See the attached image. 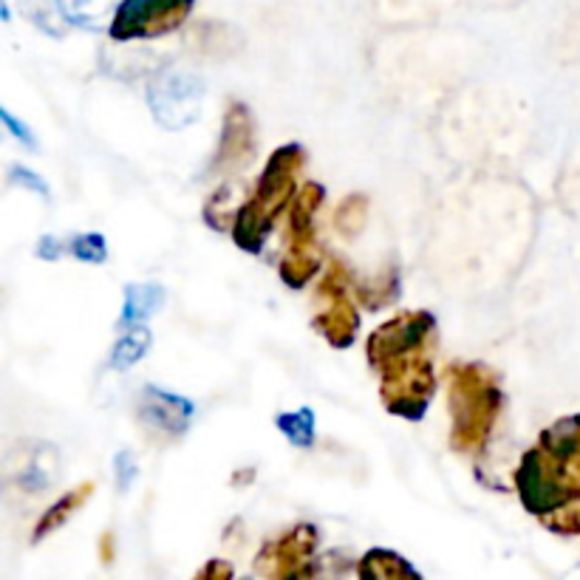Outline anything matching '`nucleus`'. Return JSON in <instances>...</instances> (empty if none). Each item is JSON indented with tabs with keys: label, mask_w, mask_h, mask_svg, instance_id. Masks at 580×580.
<instances>
[{
	"label": "nucleus",
	"mask_w": 580,
	"mask_h": 580,
	"mask_svg": "<svg viewBox=\"0 0 580 580\" xmlns=\"http://www.w3.org/2000/svg\"><path fill=\"white\" fill-rule=\"evenodd\" d=\"M437 317L422 309L403 312L376 326L366 340L371 369L380 374V399L385 410L419 422L437 394L433 374Z\"/></svg>",
	"instance_id": "nucleus-1"
},
{
	"label": "nucleus",
	"mask_w": 580,
	"mask_h": 580,
	"mask_svg": "<svg viewBox=\"0 0 580 580\" xmlns=\"http://www.w3.org/2000/svg\"><path fill=\"white\" fill-rule=\"evenodd\" d=\"M515 492L538 521L580 499V414L541 430L515 471Z\"/></svg>",
	"instance_id": "nucleus-2"
},
{
	"label": "nucleus",
	"mask_w": 580,
	"mask_h": 580,
	"mask_svg": "<svg viewBox=\"0 0 580 580\" xmlns=\"http://www.w3.org/2000/svg\"><path fill=\"white\" fill-rule=\"evenodd\" d=\"M444 376L451 410V448L464 456H482L504 405L499 374L487 369L485 362H453Z\"/></svg>",
	"instance_id": "nucleus-3"
},
{
	"label": "nucleus",
	"mask_w": 580,
	"mask_h": 580,
	"mask_svg": "<svg viewBox=\"0 0 580 580\" xmlns=\"http://www.w3.org/2000/svg\"><path fill=\"white\" fill-rule=\"evenodd\" d=\"M303 164H306V151L294 142L283 144L269 156L253 196L232 216V241L239 250L250 255H258L264 250L275 221L283 216L287 207H292L294 196L301 190L298 176H301Z\"/></svg>",
	"instance_id": "nucleus-4"
},
{
	"label": "nucleus",
	"mask_w": 580,
	"mask_h": 580,
	"mask_svg": "<svg viewBox=\"0 0 580 580\" xmlns=\"http://www.w3.org/2000/svg\"><path fill=\"white\" fill-rule=\"evenodd\" d=\"M351 272L343 260H328L326 272L317 283V298L323 301V309L314 317V328L326 337L328 346L348 348L357 340L360 332V314H357L355 301H351Z\"/></svg>",
	"instance_id": "nucleus-5"
},
{
	"label": "nucleus",
	"mask_w": 580,
	"mask_h": 580,
	"mask_svg": "<svg viewBox=\"0 0 580 580\" xmlns=\"http://www.w3.org/2000/svg\"><path fill=\"white\" fill-rule=\"evenodd\" d=\"M193 3L196 0H123L111 21V37L128 43L171 35L190 18Z\"/></svg>",
	"instance_id": "nucleus-6"
},
{
	"label": "nucleus",
	"mask_w": 580,
	"mask_h": 580,
	"mask_svg": "<svg viewBox=\"0 0 580 580\" xmlns=\"http://www.w3.org/2000/svg\"><path fill=\"white\" fill-rule=\"evenodd\" d=\"M321 544V533L312 524H298L280 535V538L267 541L260 546L255 569L264 578L289 580V578H312L314 575V553Z\"/></svg>",
	"instance_id": "nucleus-7"
},
{
	"label": "nucleus",
	"mask_w": 580,
	"mask_h": 580,
	"mask_svg": "<svg viewBox=\"0 0 580 580\" xmlns=\"http://www.w3.org/2000/svg\"><path fill=\"white\" fill-rule=\"evenodd\" d=\"M207 89L205 82L187 71H164L162 77L151 82L148 91V105L153 111V119L167 130L187 128L201 111Z\"/></svg>",
	"instance_id": "nucleus-8"
},
{
	"label": "nucleus",
	"mask_w": 580,
	"mask_h": 580,
	"mask_svg": "<svg viewBox=\"0 0 580 580\" xmlns=\"http://www.w3.org/2000/svg\"><path fill=\"white\" fill-rule=\"evenodd\" d=\"M255 144H258V130H255L253 111L241 100H232L224 111L219 148H216V156H212L207 173L210 176H230V173L241 171L246 162H253Z\"/></svg>",
	"instance_id": "nucleus-9"
},
{
	"label": "nucleus",
	"mask_w": 580,
	"mask_h": 580,
	"mask_svg": "<svg viewBox=\"0 0 580 580\" xmlns=\"http://www.w3.org/2000/svg\"><path fill=\"white\" fill-rule=\"evenodd\" d=\"M287 253L280 258V280L289 289H303L309 280L321 272V255H317V239L314 230H289Z\"/></svg>",
	"instance_id": "nucleus-10"
},
{
	"label": "nucleus",
	"mask_w": 580,
	"mask_h": 580,
	"mask_svg": "<svg viewBox=\"0 0 580 580\" xmlns=\"http://www.w3.org/2000/svg\"><path fill=\"white\" fill-rule=\"evenodd\" d=\"M139 414L151 428H156L159 433H167V437H182L190 425L193 417V405L187 403L185 396L167 394V391L159 388H144L142 405H139Z\"/></svg>",
	"instance_id": "nucleus-11"
},
{
	"label": "nucleus",
	"mask_w": 580,
	"mask_h": 580,
	"mask_svg": "<svg viewBox=\"0 0 580 580\" xmlns=\"http://www.w3.org/2000/svg\"><path fill=\"white\" fill-rule=\"evenodd\" d=\"M91 496H94V482H82V485H77L74 490L62 492L60 499L48 507V510L40 515V521H37L35 541L48 538L55 530H60V526L66 524L80 507H85V501H89Z\"/></svg>",
	"instance_id": "nucleus-12"
},
{
	"label": "nucleus",
	"mask_w": 580,
	"mask_h": 580,
	"mask_svg": "<svg viewBox=\"0 0 580 580\" xmlns=\"http://www.w3.org/2000/svg\"><path fill=\"white\" fill-rule=\"evenodd\" d=\"M164 301L162 287L156 283H139V287H128L125 289V306H123V317H119V328H134V326H144L151 321L153 314L159 312Z\"/></svg>",
	"instance_id": "nucleus-13"
},
{
	"label": "nucleus",
	"mask_w": 580,
	"mask_h": 580,
	"mask_svg": "<svg viewBox=\"0 0 580 580\" xmlns=\"http://www.w3.org/2000/svg\"><path fill=\"white\" fill-rule=\"evenodd\" d=\"M357 572L360 578H371V580H399V578H419V572L410 567L408 560L403 555L391 553V549H369L362 555V560L357 564Z\"/></svg>",
	"instance_id": "nucleus-14"
},
{
	"label": "nucleus",
	"mask_w": 580,
	"mask_h": 580,
	"mask_svg": "<svg viewBox=\"0 0 580 580\" xmlns=\"http://www.w3.org/2000/svg\"><path fill=\"white\" fill-rule=\"evenodd\" d=\"M396 294H399V269L396 267L383 269L374 280L357 283V301L369 312H380L383 306L394 303Z\"/></svg>",
	"instance_id": "nucleus-15"
},
{
	"label": "nucleus",
	"mask_w": 580,
	"mask_h": 580,
	"mask_svg": "<svg viewBox=\"0 0 580 580\" xmlns=\"http://www.w3.org/2000/svg\"><path fill=\"white\" fill-rule=\"evenodd\" d=\"M366 219H369V196L362 193L346 196L335 210V227L346 239H357L366 227Z\"/></svg>",
	"instance_id": "nucleus-16"
},
{
	"label": "nucleus",
	"mask_w": 580,
	"mask_h": 580,
	"mask_svg": "<svg viewBox=\"0 0 580 580\" xmlns=\"http://www.w3.org/2000/svg\"><path fill=\"white\" fill-rule=\"evenodd\" d=\"M148 348H151V332L144 326H134L119 337V343L114 346V355H111V362H114V369H130V366H137L148 355Z\"/></svg>",
	"instance_id": "nucleus-17"
},
{
	"label": "nucleus",
	"mask_w": 580,
	"mask_h": 580,
	"mask_svg": "<svg viewBox=\"0 0 580 580\" xmlns=\"http://www.w3.org/2000/svg\"><path fill=\"white\" fill-rule=\"evenodd\" d=\"M278 430L298 448H312L314 444V414L309 408L289 410V414H278L275 419Z\"/></svg>",
	"instance_id": "nucleus-18"
},
{
	"label": "nucleus",
	"mask_w": 580,
	"mask_h": 580,
	"mask_svg": "<svg viewBox=\"0 0 580 580\" xmlns=\"http://www.w3.org/2000/svg\"><path fill=\"white\" fill-rule=\"evenodd\" d=\"M66 253L74 255L82 264H103L108 258V246H105V239L100 232H82L66 244Z\"/></svg>",
	"instance_id": "nucleus-19"
},
{
	"label": "nucleus",
	"mask_w": 580,
	"mask_h": 580,
	"mask_svg": "<svg viewBox=\"0 0 580 580\" xmlns=\"http://www.w3.org/2000/svg\"><path fill=\"white\" fill-rule=\"evenodd\" d=\"M546 530H553L555 535H580V499L572 504L560 507V510L549 512L546 519H541Z\"/></svg>",
	"instance_id": "nucleus-20"
},
{
	"label": "nucleus",
	"mask_w": 580,
	"mask_h": 580,
	"mask_svg": "<svg viewBox=\"0 0 580 580\" xmlns=\"http://www.w3.org/2000/svg\"><path fill=\"white\" fill-rule=\"evenodd\" d=\"M114 473H116V485H119V490H128L130 482L137 478V459H134V453L123 451L119 456L114 459Z\"/></svg>",
	"instance_id": "nucleus-21"
},
{
	"label": "nucleus",
	"mask_w": 580,
	"mask_h": 580,
	"mask_svg": "<svg viewBox=\"0 0 580 580\" xmlns=\"http://www.w3.org/2000/svg\"><path fill=\"white\" fill-rule=\"evenodd\" d=\"M105 0H60L66 18L77 23H89V9H100Z\"/></svg>",
	"instance_id": "nucleus-22"
},
{
	"label": "nucleus",
	"mask_w": 580,
	"mask_h": 580,
	"mask_svg": "<svg viewBox=\"0 0 580 580\" xmlns=\"http://www.w3.org/2000/svg\"><path fill=\"white\" fill-rule=\"evenodd\" d=\"M196 578H205V580H227L232 578V567L227 564V560H210L201 572L196 575Z\"/></svg>",
	"instance_id": "nucleus-23"
},
{
	"label": "nucleus",
	"mask_w": 580,
	"mask_h": 580,
	"mask_svg": "<svg viewBox=\"0 0 580 580\" xmlns=\"http://www.w3.org/2000/svg\"><path fill=\"white\" fill-rule=\"evenodd\" d=\"M62 253H66V244H60L55 235H46V239H40V246H37V255H40V258L57 260Z\"/></svg>",
	"instance_id": "nucleus-24"
},
{
	"label": "nucleus",
	"mask_w": 580,
	"mask_h": 580,
	"mask_svg": "<svg viewBox=\"0 0 580 580\" xmlns=\"http://www.w3.org/2000/svg\"><path fill=\"white\" fill-rule=\"evenodd\" d=\"M3 119H7V125H9V128H12V134H14V137L21 139V142H26L28 148H35V137H32V134H28V128H26V125H21V123H18V119H14V116L9 114V111H3Z\"/></svg>",
	"instance_id": "nucleus-25"
},
{
	"label": "nucleus",
	"mask_w": 580,
	"mask_h": 580,
	"mask_svg": "<svg viewBox=\"0 0 580 580\" xmlns=\"http://www.w3.org/2000/svg\"><path fill=\"white\" fill-rule=\"evenodd\" d=\"M12 176L18 178V182H23L26 187H35L37 193H46V185H43V182L35 176V173L26 171V167H12Z\"/></svg>",
	"instance_id": "nucleus-26"
},
{
	"label": "nucleus",
	"mask_w": 580,
	"mask_h": 580,
	"mask_svg": "<svg viewBox=\"0 0 580 580\" xmlns=\"http://www.w3.org/2000/svg\"><path fill=\"white\" fill-rule=\"evenodd\" d=\"M100 555H103V564H111L114 560V535L105 533L103 544H100Z\"/></svg>",
	"instance_id": "nucleus-27"
}]
</instances>
